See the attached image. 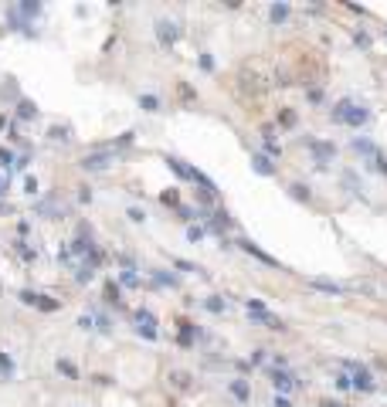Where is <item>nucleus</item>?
<instances>
[{"label": "nucleus", "instance_id": "nucleus-12", "mask_svg": "<svg viewBox=\"0 0 387 407\" xmlns=\"http://www.w3.org/2000/svg\"><path fill=\"white\" fill-rule=\"evenodd\" d=\"M309 146H313V153H316L319 159H326V156H333V153H336V149L326 146V143H309Z\"/></svg>", "mask_w": 387, "mask_h": 407}, {"label": "nucleus", "instance_id": "nucleus-7", "mask_svg": "<svg viewBox=\"0 0 387 407\" xmlns=\"http://www.w3.org/2000/svg\"><path fill=\"white\" fill-rule=\"evenodd\" d=\"M309 285H313V289H319V292H326V295H340L343 289L336 282H330V278H309Z\"/></svg>", "mask_w": 387, "mask_h": 407}, {"label": "nucleus", "instance_id": "nucleus-8", "mask_svg": "<svg viewBox=\"0 0 387 407\" xmlns=\"http://www.w3.org/2000/svg\"><path fill=\"white\" fill-rule=\"evenodd\" d=\"M82 167L85 170H105L109 167V156H105V153H92V156L82 159Z\"/></svg>", "mask_w": 387, "mask_h": 407}, {"label": "nucleus", "instance_id": "nucleus-21", "mask_svg": "<svg viewBox=\"0 0 387 407\" xmlns=\"http://www.w3.org/2000/svg\"><path fill=\"white\" fill-rule=\"evenodd\" d=\"M0 370H4V373H11V370H14V367H11V360H7V356H0Z\"/></svg>", "mask_w": 387, "mask_h": 407}, {"label": "nucleus", "instance_id": "nucleus-17", "mask_svg": "<svg viewBox=\"0 0 387 407\" xmlns=\"http://www.w3.org/2000/svg\"><path fill=\"white\" fill-rule=\"evenodd\" d=\"M187 237H190V241H201V237H204V231H201V227H190V231H187Z\"/></svg>", "mask_w": 387, "mask_h": 407}, {"label": "nucleus", "instance_id": "nucleus-20", "mask_svg": "<svg viewBox=\"0 0 387 407\" xmlns=\"http://www.w3.org/2000/svg\"><path fill=\"white\" fill-rule=\"evenodd\" d=\"M37 11H41L37 4H24V7H21V14H37Z\"/></svg>", "mask_w": 387, "mask_h": 407}, {"label": "nucleus", "instance_id": "nucleus-2", "mask_svg": "<svg viewBox=\"0 0 387 407\" xmlns=\"http://www.w3.org/2000/svg\"><path fill=\"white\" fill-rule=\"evenodd\" d=\"M346 370H353L350 377V387H357V390H374V377L360 367V363H346Z\"/></svg>", "mask_w": 387, "mask_h": 407}, {"label": "nucleus", "instance_id": "nucleus-19", "mask_svg": "<svg viewBox=\"0 0 387 407\" xmlns=\"http://www.w3.org/2000/svg\"><path fill=\"white\" fill-rule=\"evenodd\" d=\"M129 217H133V221H143V217H146V214H143L139 207H129Z\"/></svg>", "mask_w": 387, "mask_h": 407}, {"label": "nucleus", "instance_id": "nucleus-14", "mask_svg": "<svg viewBox=\"0 0 387 407\" xmlns=\"http://www.w3.org/2000/svg\"><path fill=\"white\" fill-rule=\"evenodd\" d=\"M139 105H143L146 112H157V105H160V102L153 99V95H143V99H139Z\"/></svg>", "mask_w": 387, "mask_h": 407}, {"label": "nucleus", "instance_id": "nucleus-22", "mask_svg": "<svg viewBox=\"0 0 387 407\" xmlns=\"http://www.w3.org/2000/svg\"><path fill=\"white\" fill-rule=\"evenodd\" d=\"M275 407H289V400H282V397H275Z\"/></svg>", "mask_w": 387, "mask_h": 407}, {"label": "nucleus", "instance_id": "nucleus-5", "mask_svg": "<svg viewBox=\"0 0 387 407\" xmlns=\"http://www.w3.org/2000/svg\"><path fill=\"white\" fill-rule=\"evenodd\" d=\"M272 384H275V390H282V394L296 390V380H292V377H289L285 370H275V373H272Z\"/></svg>", "mask_w": 387, "mask_h": 407}, {"label": "nucleus", "instance_id": "nucleus-15", "mask_svg": "<svg viewBox=\"0 0 387 407\" xmlns=\"http://www.w3.org/2000/svg\"><path fill=\"white\" fill-rule=\"evenodd\" d=\"M207 309H211V312H221L224 302H221V299H207Z\"/></svg>", "mask_w": 387, "mask_h": 407}, {"label": "nucleus", "instance_id": "nucleus-23", "mask_svg": "<svg viewBox=\"0 0 387 407\" xmlns=\"http://www.w3.org/2000/svg\"><path fill=\"white\" fill-rule=\"evenodd\" d=\"M0 187H4V183H0Z\"/></svg>", "mask_w": 387, "mask_h": 407}, {"label": "nucleus", "instance_id": "nucleus-4", "mask_svg": "<svg viewBox=\"0 0 387 407\" xmlns=\"http://www.w3.org/2000/svg\"><path fill=\"white\" fill-rule=\"evenodd\" d=\"M136 329L146 339H157V326H153V316H149L146 309H139V312H136Z\"/></svg>", "mask_w": 387, "mask_h": 407}, {"label": "nucleus", "instance_id": "nucleus-13", "mask_svg": "<svg viewBox=\"0 0 387 407\" xmlns=\"http://www.w3.org/2000/svg\"><path fill=\"white\" fill-rule=\"evenodd\" d=\"M285 17H289V7H285V4H275V7H272V21H285Z\"/></svg>", "mask_w": 387, "mask_h": 407}, {"label": "nucleus", "instance_id": "nucleus-3", "mask_svg": "<svg viewBox=\"0 0 387 407\" xmlns=\"http://www.w3.org/2000/svg\"><path fill=\"white\" fill-rule=\"evenodd\" d=\"M157 34H160L163 45H173V41L180 37V27H177L173 21H157Z\"/></svg>", "mask_w": 387, "mask_h": 407}, {"label": "nucleus", "instance_id": "nucleus-10", "mask_svg": "<svg viewBox=\"0 0 387 407\" xmlns=\"http://www.w3.org/2000/svg\"><path fill=\"white\" fill-rule=\"evenodd\" d=\"M251 167L258 170L262 177H272V173H275V167H272V163H268V159H265V156H251Z\"/></svg>", "mask_w": 387, "mask_h": 407}, {"label": "nucleus", "instance_id": "nucleus-18", "mask_svg": "<svg viewBox=\"0 0 387 407\" xmlns=\"http://www.w3.org/2000/svg\"><path fill=\"white\" fill-rule=\"evenodd\" d=\"M123 282H126V285H139V278L133 275V271H123Z\"/></svg>", "mask_w": 387, "mask_h": 407}, {"label": "nucleus", "instance_id": "nucleus-9", "mask_svg": "<svg viewBox=\"0 0 387 407\" xmlns=\"http://www.w3.org/2000/svg\"><path fill=\"white\" fill-rule=\"evenodd\" d=\"M353 149H357V153H364V156H370V163H374V156H377V146L370 143V139H353Z\"/></svg>", "mask_w": 387, "mask_h": 407}, {"label": "nucleus", "instance_id": "nucleus-1", "mask_svg": "<svg viewBox=\"0 0 387 407\" xmlns=\"http://www.w3.org/2000/svg\"><path fill=\"white\" fill-rule=\"evenodd\" d=\"M370 119L364 105H353V102H340L336 109H333V123H350V126H360Z\"/></svg>", "mask_w": 387, "mask_h": 407}, {"label": "nucleus", "instance_id": "nucleus-11", "mask_svg": "<svg viewBox=\"0 0 387 407\" xmlns=\"http://www.w3.org/2000/svg\"><path fill=\"white\" fill-rule=\"evenodd\" d=\"M231 394L238 397V400H248V384L245 380H231Z\"/></svg>", "mask_w": 387, "mask_h": 407}, {"label": "nucleus", "instance_id": "nucleus-6", "mask_svg": "<svg viewBox=\"0 0 387 407\" xmlns=\"http://www.w3.org/2000/svg\"><path fill=\"white\" fill-rule=\"evenodd\" d=\"M238 245H241V248H245V251H248V255H255V258H258V261H265V265H275V258H272V255H265V251L258 248L255 241H248V237H241Z\"/></svg>", "mask_w": 387, "mask_h": 407}, {"label": "nucleus", "instance_id": "nucleus-16", "mask_svg": "<svg viewBox=\"0 0 387 407\" xmlns=\"http://www.w3.org/2000/svg\"><path fill=\"white\" fill-rule=\"evenodd\" d=\"M58 370H65V373H68V377H75V367H71L68 360H58Z\"/></svg>", "mask_w": 387, "mask_h": 407}]
</instances>
